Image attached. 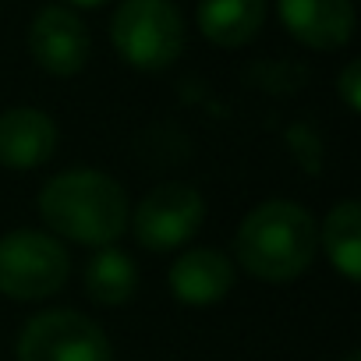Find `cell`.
Returning <instances> with one entry per match:
<instances>
[{"label":"cell","instance_id":"obj_1","mask_svg":"<svg viewBox=\"0 0 361 361\" xmlns=\"http://www.w3.org/2000/svg\"><path fill=\"white\" fill-rule=\"evenodd\" d=\"M39 216L68 241L106 248L128 231L131 206L114 177L99 170H64L47 180L39 195Z\"/></svg>","mask_w":361,"mask_h":361},{"label":"cell","instance_id":"obj_2","mask_svg":"<svg viewBox=\"0 0 361 361\" xmlns=\"http://www.w3.org/2000/svg\"><path fill=\"white\" fill-rule=\"evenodd\" d=\"M319 231L305 206L298 202H262L252 209L234 238L241 266L262 283H290L315 259Z\"/></svg>","mask_w":361,"mask_h":361},{"label":"cell","instance_id":"obj_3","mask_svg":"<svg viewBox=\"0 0 361 361\" xmlns=\"http://www.w3.org/2000/svg\"><path fill=\"white\" fill-rule=\"evenodd\" d=\"M114 50L138 71H163L185 50V18L170 0H124L110 22Z\"/></svg>","mask_w":361,"mask_h":361},{"label":"cell","instance_id":"obj_4","mask_svg":"<svg viewBox=\"0 0 361 361\" xmlns=\"http://www.w3.org/2000/svg\"><path fill=\"white\" fill-rule=\"evenodd\" d=\"M71 276L68 248L39 231H15L0 238V294L15 301H39L57 294Z\"/></svg>","mask_w":361,"mask_h":361},{"label":"cell","instance_id":"obj_5","mask_svg":"<svg viewBox=\"0 0 361 361\" xmlns=\"http://www.w3.org/2000/svg\"><path fill=\"white\" fill-rule=\"evenodd\" d=\"M18 361H114L106 333L82 312H43L18 336Z\"/></svg>","mask_w":361,"mask_h":361},{"label":"cell","instance_id":"obj_6","mask_svg":"<svg viewBox=\"0 0 361 361\" xmlns=\"http://www.w3.org/2000/svg\"><path fill=\"white\" fill-rule=\"evenodd\" d=\"M206 216V202L192 185H159L135 209V238L149 252L180 248Z\"/></svg>","mask_w":361,"mask_h":361},{"label":"cell","instance_id":"obj_7","mask_svg":"<svg viewBox=\"0 0 361 361\" xmlns=\"http://www.w3.org/2000/svg\"><path fill=\"white\" fill-rule=\"evenodd\" d=\"M29 50L36 64L57 78H71L85 68L92 39L85 22L68 8H43L29 29Z\"/></svg>","mask_w":361,"mask_h":361},{"label":"cell","instance_id":"obj_8","mask_svg":"<svg viewBox=\"0 0 361 361\" xmlns=\"http://www.w3.org/2000/svg\"><path fill=\"white\" fill-rule=\"evenodd\" d=\"M280 18L312 50H340L354 32L350 0H280Z\"/></svg>","mask_w":361,"mask_h":361},{"label":"cell","instance_id":"obj_9","mask_svg":"<svg viewBox=\"0 0 361 361\" xmlns=\"http://www.w3.org/2000/svg\"><path fill=\"white\" fill-rule=\"evenodd\" d=\"M57 149V124L50 114L15 106L0 114V163L8 170H36Z\"/></svg>","mask_w":361,"mask_h":361},{"label":"cell","instance_id":"obj_10","mask_svg":"<svg viewBox=\"0 0 361 361\" xmlns=\"http://www.w3.org/2000/svg\"><path fill=\"white\" fill-rule=\"evenodd\" d=\"M231 287H234V266L216 248H192L170 269L173 298L192 308H209V305L224 301Z\"/></svg>","mask_w":361,"mask_h":361},{"label":"cell","instance_id":"obj_11","mask_svg":"<svg viewBox=\"0 0 361 361\" xmlns=\"http://www.w3.org/2000/svg\"><path fill=\"white\" fill-rule=\"evenodd\" d=\"M266 22V0H202L199 29L216 47H245L259 36Z\"/></svg>","mask_w":361,"mask_h":361},{"label":"cell","instance_id":"obj_12","mask_svg":"<svg viewBox=\"0 0 361 361\" xmlns=\"http://www.w3.org/2000/svg\"><path fill=\"white\" fill-rule=\"evenodd\" d=\"M322 248L329 262L347 276L350 283L361 276V206L357 202H340L329 209L326 227H322Z\"/></svg>","mask_w":361,"mask_h":361},{"label":"cell","instance_id":"obj_13","mask_svg":"<svg viewBox=\"0 0 361 361\" xmlns=\"http://www.w3.org/2000/svg\"><path fill=\"white\" fill-rule=\"evenodd\" d=\"M138 287V269L121 248H99L85 266V290L99 305H124Z\"/></svg>","mask_w":361,"mask_h":361},{"label":"cell","instance_id":"obj_14","mask_svg":"<svg viewBox=\"0 0 361 361\" xmlns=\"http://www.w3.org/2000/svg\"><path fill=\"white\" fill-rule=\"evenodd\" d=\"M340 99H343V106L350 114L361 110V64L357 61H350L343 68V75H340Z\"/></svg>","mask_w":361,"mask_h":361},{"label":"cell","instance_id":"obj_15","mask_svg":"<svg viewBox=\"0 0 361 361\" xmlns=\"http://www.w3.org/2000/svg\"><path fill=\"white\" fill-rule=\"evenodd\" d=\"M71 4H78V8H99V4H106V0H71Z\"/></svg>","mask_w":361,"mask_h":361},{"label":"cell","instance_id":"obj_16","mask_svg":"<svg viewBox=\"0 0 361 361\" xmlns=\"http://www.w3.org/2000/svg\"><path fill=\"white\" fill-rule=\"evenodd\" d=\"M343 361H361V354H357V350H350V354H347Z\"/></svg>","mask_w":361,"mask_h":361}]
</instances>
